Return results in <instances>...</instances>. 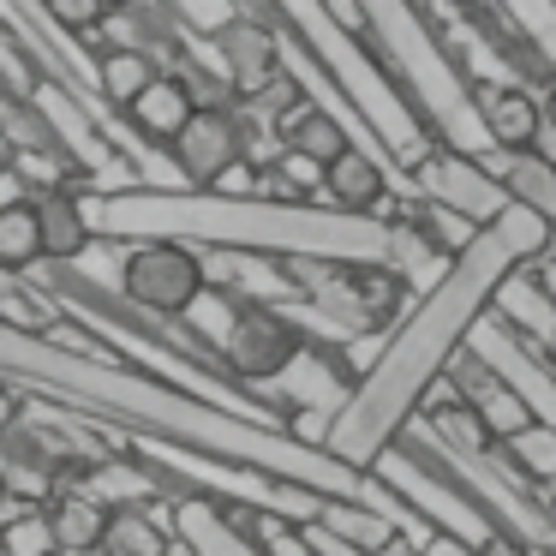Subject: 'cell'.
<instances>
[{
    "label": "cell",
    "mask_w": 556,
    "mask_h": 556,
    "mask_svg": "<svg viewBox=\"0 0 556 556\" xmlns=\"http://www.w3.org/2000/svg\"><path fill=\"white\" fill-rule=\"evenodd\" d=\"M556 240V228L527 204H508L496 222H484L455 257L448 269L419 288V305L389 329L377 365L359 377V389L348 395V407L336 413L324 448L341 455L348 467L371 472V460L383 455L389 443H401V431L413 425L419 401L431 395V383L460 359L472 324L491 312V293L503 288V276H515L520 264L544 257Z\"/></svg>",
    "instance_id": "cell-1"
},
{
    "label": "cell",
    "mask_w": 556,
    "mask_h": 556,
    "mask_svg": "<svg viewBox=\"0 0 556 556\" xmlns=\"http://www.w3.org/2000/svg\"><path fill=\"white\" fill-rule=\"evenodd\" d=\"M276 7L293 18V30H300V49L312 54V61L324 66L329 78H336V90H348L353 121H359L365 132L377 138V156L395 168L401 192L413 198V168H419V162L431 156L437 144H443V138L431 132V121L419 114V102L401 97L395 78H389L383 66L371 61L365 37L336 13V7H329V0H276Z\"/></svg>",
    "instance_id": "cell-2"
},
{
    "label": "cell",
    "mask_w": 556,
    "mask_h": 556,
    "mask_svg": "<svg viewBox=\"0 0 556 556\" xmlns=\"http://www.w3.org/2000/svg\"><path fill=\"white\" fill-rule=\"evenodd\" d=\"M353 13L365 25V42L407 78V97L419 102V114L431 121V132L448 150L484 156L491 150V126H484L479 90L460 73V61L448 54V42L419 18V0H353Z\"/></svg>",
    "instance_id": "cell-3"
},
{
    "label": "cell",
    "mask_w": 556,
    "mask_h": 556,
    "mask_svg": "<svg viewBox=\"0 0 556 556\" xmlns=\"http://www.w3.org/2000/svg\"><path fill=\"white\" fill-rule=\"evenodd\" d=\"M371 479H383L389 491L401 496V503H413L431 527H443V532H455V539H467V544H479V551H491L503 532H496V520L484 515L479 503H472L467 491H460L455 479H448L437 460H425L413 443H389L383 455L371 460Z\"/></svg>",
    "instance_id": "cell-4"
},
{
    "label": "cell",
    "mask_w": 556,
    "mask_h": 556,
    "mask_svg": "<svg viewBox=\"0 0 556 556\" xmlns=\"http://www.w3.org/2000/svg\"><path fill=\"white\" fill-rule=\"evenodd\" d=\"M460 353H472L496 383L515 389V395L539 413V425H556V359H539V348H527L520 329H508L503 317L484 312L479 324H472V336H467Z\"/></svg>",
    "instance_id": "cell-5"
},
{
    "label": "cell",
    "mask_w": 556,
    "mask_h": 556,
    "mask_svg": "<svg viewBox=\"0 0 556 556\" xmlns=\"http://www.w3.org/2000/svg\"><path fill=\"white\" fill-rule=\"evenodd\" d=\"M413 204H443V210H460L467 222H496L515 198L503 192V180H496L491 168H484L479 156H467V150H448L437 144L431 156L413 168Z\"/></svg>",
    "instance_id": "cell-6"
},
{
    "label": "cell",
    "mask_w": 556,
    "mask_h": 556,
    "mask_svg": "<svg viewBox=\"0 0 556 556\" xmlns=\"http://www.w3.org/2000/svg\"><path fill=\"white\" fill-rule=\"evenodd\" d=\"M126 281H132V293H138L144 305L180 312V305H192L198 288H204V264H198L192 252H180V245H150V252L132 257Z\"/></svg>",
    "instance_id": "cell-7"
},
{
    "label": "cell",
    "mask_w": 556,
    "mask_h": 556,
    "mask_svg": "<svg viewBox=\"0 0 556 556\" xmlns=\"http://www.w3.org/2000/svg\"><path fill=\"white\" fill-rule=\"evenodd\" d=\"M479 162L503 180V192L515 198V204L539 210V216L556 228V162H544L539 150H508V144H491Z\"/></svg>",
    "instance_id": "cell-8"
},
{
    "label": "cell",
    "mask_w": 556,
    "mask_h": 556,
    "mask_svg": "<svg viewBox=\"0 0 556 556\" xmlns=\"http://www.w3.org/2000/svg\"><path fill=\"white\" fill-rule=\"evenodd\" d=\"M479 109H484V126H491V144H508V150L539 144V132H544V90L491 85V90H479Z\"/></svg>",
    "instance_id": "cell-9"
},
{
    "label": "cell",
    "mask_w": 556,
    "mask_h": 556,
    "mask_svg": "<svg viewBox=\"0 0 556 556\" xmlns=\"http://www.w3.org/2000/svg\"><path fill=\"white\" fill-rule=\"evenodd\" d=\"M324 198L336 210H365V216H377V204L389 198V162L377 156V150L353 144L348 156H336L324 168Z\"/></svg>",
    "instance_id": "cell-10"
},
{
    "label": "cell",
    "mask_w": 556,
    "mask_h": 556,
    "mask_svg": "<svg viewBox=\"0 0 556 556\" xmlns=\"http://www.w3.org/2000/svg\"><path fill=\"white\" fill-rule=\"evenodd\" d=\"M491 317H503L508 329L532 336L539 348H551V341H556V305L544 300V288L532 276H503V288L491 293Z\"/></svg>",
    "instance_id": "cell-11"
},
{
    "label": "cell",
    "mask_w": 556,
    "mask_h": 556,
    "mask_svg": "<svg viewBox=\"0 0 556 556\" xmlns=\"http://www.w3.org/2000/svg\"><path fill=\"white\" fill-rule=\"evenodd\" d=\"M228 353H233V365H240L245 377H281V365L293 359V336L281 324H269V317H245L240 329L228 336Z\"/></svg>",
    "instance_id": "cell-12"
},
{
    "label": "cell",
    "mask_w": 556,
    "mask_h": 556,
    "mask_svg": "<svg viewBox=\"0 0 556 556\" xmlns=\"http://www.w3.org/2000/svg\"><path fill=\"white\" fill-rule=\"evenodd\" d=\"M233 126H228V114H192V126L180 132V156H186V168L198 174V180H216L222 168H233Z\"/></svg>",
    "instance_id": "cell-13"
},
{
    "label": "cell",
    "mask_w": 556,
    "mask_h": 556,
    "mask_svg": "<svg viewBox=\"0 0 556 556\" xmlns=\"http://www.w3.org/2000/svg\"><path fill=\"white\" fill-rule=\"evenodd\" d=\"M503 13V25L532 49V61L556 78V0H484Z\"/></svg>",
    "instance_id": "cell-14"
},
{
    "label": "cell",
    "mask_w": 556,
    "mask_h": 556,
    "mask_svg": "<svg viewBox=\"0 0 556 556\" xmlns=\"http://www.w3.org/2000/svg\"><path fill=\"white\" fill-rule=\"evenodd\" d=\"M126 109H132V121L156 138H180L186 126H192V97H186L180 85H162V78L138 102H126Z\"/></svg>",
    "instance_id": "cell-15"
},
{
    "label": "cell",
    "mask_w": 556,
    "mask_h": 556,
    "mask_svg": "<svg viewBox=\"0 0 556 556\" xmlns=\"http://www.w3.org/2000/svg\"><path fill=\"white\" fill-rule=\"evenodd\" d=\"M503 448H508V460H515L532 484H551V491H556V425H532V431L508 437Z\"/></svg>",
    "instance_id": "cell-16"
},
{
    "label": "cell",
    "mask_w": 556,
    "mask_h": 556,
    "mask_svg": "<svg viewBox=\"0 0 556 556\" xmlns=\"http://www.w3.org/2000/svg\"><path fill=\"white\" fill-rule=\"evenodd\" d=\"M102 85H109V97H121V102H138L156 78H150V66L138 61V54H109L102 61Z\"/></svg>",
    "instance_id": "cell-17"
},
{
    "label": "cell",
    "mask_w": 556,
    "mask_h": 556,
    "mask_svg": "<svg viewBox=\"0 0 556 556\" xmlns=\"http://www.w3.org/2000/svg\"><path fill=\"white\" fill-rule=\"evenodd\" d=\"M276 180H281V192H324V162H312V156H300V150L281 144Z\"/></svg>",
    "instance_id": "cell-18"
},
{
    "label": "cell",
    "mask_w": 556,
    "mask_h": 556,
    "mask_svg": "<svg viewBox=\"0 0 556 556\" xmlns=\"http://www.w3.org/2000/svg\"><path fill=\"white\" fill-rule=\"evenodd\" d=\"M198 551H204V556H252L228 527H216V520H198Z\"/></svg>",
    "instance_id": "cell-19"
},
{
    "label": "cell",
    "mask_w": 556,
    "mask_h": 556,
    "mask_svg": "<svg viewBox=\"0 0 556 556\" xmlns=\"http://www.w3.org/2000/svg\"><path fill=\"white\" fill-rule=\"evenodd\" d=\"M102 7H109V0H49V13L61 18V25H97Z\"/></svg>",
    "instance_id": "cell-20"
},
{
    "label": "cell",
    "mask_w": 556,
    "mask_h": 556,
    "mask_svg": "<svg viewBox=\"0 0 556 556\" xmlns=\"http://www.w3.org/2000/svg\"><path fill=\"white\" fill-rule=\"evenodd\" d=\"M419 556H484V551L467 544V539H455V532H431V544H425Z\"/></svg>",
    "instance_id": "cell-21"
},
{
    "label": "cell",
    "mask_w": 556,
    "mask_h": 556,
    "mask_svg": "<svg viewBox=\"0 0 556 556\" xmlns=\"http://www.w3.org/2000/svg\"><path fill=\"white\" fill-rule=\"evenodd\" d=\"M532 281H539V288H544V300L556 305V245H551L544 257H532Z\"/></svg>",
    "instance_id": "cell-22"
},
{
    "label": "cell",
    "mask_w": 556,
    "mask_h": 556,
    "mask_svg": "<svg viewBox=\"0 0 556 556\" xmlns=\"http://www.w3.org/2000/svg\"><path fill=\"white\" fill-rule=\"evenodd\" d=\"M484 556H539V551H527V544H515V539H496Z\"/></svg>",
    "instance_id": "cell-23"
},
{
    "label": "cell",
    "mask_w": 556,
    "mask_h": 556,
    "mask_svg": "<svg viewBox=\"0 0 556 556\" xmlns=\"http://www.w3.org/2000/svg\"><path fill=\"white\" fill-rule=\"evenodd\" d=\"M532 150H539L544 162H556V126L551 121H544V132H539V144H532Z\"/></svg>",
    "instance_id": "cell-24"
},
{
    "label": "cell",
    "mask_w": 556,
    "mask_h": 556,
    "mask_svg": "<svg viewBox=\"0 0 556 556\" xmlns=\"http://www.w3.org/2000/svg\"><path fill=\"white\" fill-rule=\"evenodd\" d=\"M544 121L556 126V78H544Z\"/></svg>",
    "instance_id": "cell-25"
},
{
    "label": "cell",
    "mask_w": 556,
    "mask_h": 556,
    "mask_svg": "<svg viewBox=\"0 0 556 556\" xmlns=\"http://www.w3.org/2000/svg\"><path fill=\"white\" fill-rule=\"evenodd\" d=\"M544 556H556V544H551V551H544Z\"/></svg>",
    "instance_id": "cell-26"
}]
</instances>
